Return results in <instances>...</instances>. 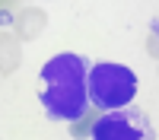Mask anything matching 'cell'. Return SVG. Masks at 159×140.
Returning <instances> with one entry per match:
<instances>
[{
	"instance_id": "cell-6",
	"label": "cell",
	"mask_w": 159,
	"mask_h": 140,
	"mask_svg": "<svg viewBox=\"0 0 159 140\" xmlns=\"http://www.w3.org/2000/svg\"><path fill=\"white\" fill-rule=\"evenodd\" d=\"M92 124H96V118H92V115H83V121L76 118V121L70 124V134H73V137H86V131H92Z\"/></svg>"
},
{
	"instance_id": "cell-5",
	"label": "cell",
	"mask_w": 159,
	"mask_h": 140,
	"mask_svg": "<svg viewBox=\"0 0 159 140\" xmlns=\"http://www.w3.org/2000/svg\"><path fill=\"white\" fill-rule=\"evenodd\" d=\"M19 61H22V51L16 45V38H13L10 32H0V73L10 76L19 67Z\"/></svg>"
},
{
	"instance_id": "cell-1",
	"label": "cell",
	"mask_w": 159,
	"mask_h": 140,
	"mask_svg": "<svg viewBox=\"0 0 159 140\" xmlns=\"http://www.w3.org/2000/svg\"><path fill=\"white\" fill-rule=\"evenodd\" d=\"M42 105L54 121H76L89 105V67L86 61L64 51L42 67Z\"/></svg>"
},
{
	"instance_id": "cell-2",
	"label": "cell",
	"mask_w": 159,
	"mask_h": 140,
	"mask_svg": "<svg viewBox=\"0 0 159 140\" xmlns=\"http://www.w3.org/2000/svg\"><path fill=\"white\" fill-rule=\"evenodd\" d=\"M137 93V76L124 64H96L89 70V99L99 108H124Z\"/></svg>"
},
{
	"instance_id": "cell-3",
	"label": "cell",
	"mask_w": 159,
	"mask_h": 140,
	"mask_svg": "<svg viewBox=\"0 0 159 140\" xmlns=\"http://www.w3.org/2000/svg\"><path fill=\"white\" fill-rule=\"evenodd\" d=\"M156 131L140 108H111L92 124V140H153Z\"/></svg>"
},
{
	"instance_id": "cell-7",
	"label": "cell",
	"mask_w": 159,
	"mask_h": 140,
	"mask_svg": "<svg viewBox=\"0 0 159 140\" xmlns=\"http://www.w3.org/2000/svg\"><path fill=\"white\" fill-rule=\"evenodd\" d=\"M147 51L150 57H159V22L150 25V38H147Z\"/></svg>"
},
{
	"instance_id": "cell-4",
	"label": "cell",
	"mask_w": 159,
	"mask_h": 140,
	"mask_svg": "<svg viewBox=\"0 0 159 140\" xmlns=\"http://www.w3.org/2000/svg\"><path fill=\"white\" fill-rule=\"evenodd\" d=\"M13 22H16V35H19V38H35V35L48 25V16H45L42 10H35V7H25Z\"/></svg>"
}]
</instances>
